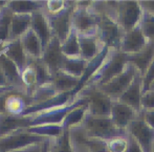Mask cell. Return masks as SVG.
Returning <instances> with one entry per match:
<instances>
[{
  "label": "cell",
  "instance_id": "8",
  "mask_svg": "<svg viewBox=\"0 0 154 152\" xmlns=\"http://www.w3.org/2000/svg\"><path fill=\"white\" fill-rule=\"evenodd\" d=\"M77 6V1H68L67 6L58 14L47 15L54 37L61 42L65 40L72 30V16Z\"/></svg>",
  "mask_w": 154,
  "mask_h": 152
},
{
  "label": "cell",
  "instance_id": "20",
  "mask_svg": "<svg viewBox=\"0 0 154 152\" xmlns=\"http://www.w3.org/2000/svg\"><path fill=\"white\" fill-rule=\"evenodd\" d=\"M81 58L90 62L102 53L105 45L99 40L97 36H79Z\"/></svg>",
  "mask_w": 154,
  "mask_h": 152
},
{
  "label": "cell",
  "instance_id": "38",
  "mask_svg": "<svg viewBox=\"0 0 154 152\" xmlns=\"http://www.w3.org/2000/svg\"><path fill=\"white\" fill-rule=\"evenodd\" d=\"M6 87H10L8 84V80H6V77L4 75L3 70H2L1 66H0V89L2 88H6Z\"/></svg>",
  "mask_w": 154,
  "mask_h": 152
},
{
  "label": "cell",
  "instance_id": "26",
  "mask_svg": "<svg viewBox=\"0 0 154 152\" xmlns=\"http://www.w3.org/2000/svg\"><path fill=\"white\" fill-rule=\"evenodd\" d=\"M48 152H72L68 129L64 128L60 134L48 138Z\"/></svg>",
  "mask_w": 154,
  "mask_h": 152
},
{
  "label": "cell",
  "instance_id": "35",
  "mask_svg": "<svg viewBox=\"0 0 154 152\" xmlns=\"http://www.w3.org/2000/svg\"><path fill=\"white\" fill-rule=\"evenodd\" d=\"M142 114L147 125L154 130V109H144Z\"/></svg>",
  "mask_w": 154,
  "mask_h": 152
},
{
  "label": "cell",
  "instance_id": "13",
  "mask_svg": "<svg viewBox=\"0 0 154 152\" xmlns=\"http://www.w3.org/2000/svg\"><path fill=\"white\" fill-rule=\"evenodd\" d=\"M0 66L6 77L8 86L16 91L27 95L26 88L21 79V71L19 70L18 66L1 51H0Z\"/></svg>",
  "mask_w": 154,
  "mask_h": 152
},
{
  "label": "cell",
  "instance_id": "36",
  "mask_svg": "<svg viewBox=\"0 0 154 152\" xmlns=\"http://www.w3.org/2000/svg\"><path fill=\"white\" fill-rule=\"evenodd\" d=\"M127 152H144L143 148L140 147V145L131 135H129V147H128Z\"/></svg>",
  "mask_w": 154,
  "mask_h": 152
},
{
  "label": "cell",
  "instance_id": "16",
  "mask_svg": "<svg viewBox=\"0 0 154 152\" xmlns=\"http://www.w3.org/2000/svg\"><path fill=\"white\" fill-rule=\"evenodd\" d=\"M142 98H143V76L137 71L132 84L126 92L120 98V101L132 107L136 112H142Z\"/></svg>",
  "mask_w": 154,
  "mask_h": 152
},
{
  "label": "cell",
  "instance_id": "40",
  "mask_svg": "<svg viewBox=\"0 0 154 152\" xmlns=\"http://www.w3.org/2000/svg\"><path fill=\"white\" fill-rule=\"evenodd\" d=\"M2 119H3V116L0 114V132H1V126H2Z\"/></svg>",
  "mask_w": 154,
  "mask_h": 152
},
{
  "label": "cell",
  "instance_id": "41",
  "mask_svg": "<svg viewBox=\"0 0 154 152\" xmlns=\"http://www.w3.org/2000/svg\"><path fill=\"white\" fill-rule=\"evenodd\" d=\"M149 90H154V82L152 84H151V86H150V88H149Z\"/></svg>",
  "mask_w": 154,
  "mask_h": 152
},
{
  "label": "cell",
  "instance_id": "1",
  "mask_svg": "<svg viewBox=\"0 0 154 152\" xmlns=\"http://www.w3.org/2000/svg\"><path fill=\"white\" fill-rule=\"evenodd\" d=\"M101 6L107 14L116 20L125 33L137 27L143 17V8L140 1L121 0V1H100Z\"/></svg>",
  "mask_w": 154,
  "mask_h": 152
},
{
  "label": "cell",
  "instance_id": "2",
  "mask_svg": "<svg viewBox=\"0 0 154 152\" xmlns=\"http://www.w3.org/2000/svg\"><path fill=\"white\" fill-rule=\"evenodd\" d=\"M92 10L97 16V37L109 49L121 51L125 32L109 14L103 10L100 1H93Z\"/></svg>",
  "mask_w": 154,
  "mask_h": 152
},
{
  "label": "cell",
  "instance_id": "10",
  "mask_svg": "<svg viewBox=\"0 0 154 152\" xmlns=\"http://www.w3.org/2000/svg\"><path fill=\"white\" fill-rule=\"evenodd\" d=\"M127 133L131 135L143 148L144 152H152L154 145V130L146 124L142 112L129 125Z\"/></svg>",
  "mask_w": 154,
  "mask_h": 152
},
{
  "label": "cell",
  "instance_id": "28",
  "mask_svg": "<svg viewBox=\"0 0 154 152\" xmlns=\"http://www.w3.org/2000/svg\"><path fill=\"white\" fill-rule=\"evenodd\" d=\"M87 113V104L78 106L77 108L72 109L67 113L65 119L63 120L62 126L65 129H70L75 126H80Z\"/></svg>",
  "mask_w": 154,
  "mask_h": 152
},
{
  "label": "cell",
  "instance_id": "6",
  "mask_svg": "<svg viewBox=\"0 0 154 152\" xmlns=\"http://www.w3.org/2000/svg\"><path fill=\"white\" fill-rule=\"evenodd\" d=\"M77 95L87 99V112L93 116L109 118L112 100L94 85H86Z\"/></svg>",
  "mask_w": 154,
  "mask_h": 152
},
{
  "label": "cell",
  "instance_id": "17",
  "mask_svg": "<svg viewBox=\"0 0 154 152\" xmlns=\"http://www.w3.org/2000/svg\"><path fill=\"white\" fill-rule=\"evenodd\" d=\"M81 80L75 77L68 75L65 71L59 70L58 73H54L51 76V79L49 81V85L53 87V89L59 95L62 93H77L79 88Z\"/></svg>",
  "mask_w": 154,
  "mask_h": 152
},
{
  "label": "cell",
  "instance_id": "5",
  "mask_svg": "<svg viewBox=\"0 0 154 152\" xmlns=\"http://www.w3.org/2000/svg\"><path fill=\"white\" fill-rule=\"evenodd\" d=\"M88 135L92 138H101L107 142L108 140L119 135H126L127 131H124L116 127L113 122L109 118L103 116H93L87 112L81 124Z\"/></svg>",
  "mask_w": 154,
  "mask_h": 152
},
{
  "label": "cell",
  "instance_id": "25",
  "mask_svg": "<svg viewBox=\"0 0 154 152\" xmlns=\"http://www.w3.org/2000/svg\"><path fill=\"white\" fill-rule=\"evenodd\" d=\"M45 1H6L8 8L14 14H34L44 10Z\"/></svg>",
  "mask_w": 154,
  "mask_h": 152
},
{
  "label": "cell",
  "instance_id": "27",
  "mask_svg": "<svg viewBox=\"0 0 154 152\" xmlns=\"http://www.w3.org/2000/svg\"><path fill=\"white\" fill-rule=\"evenodd\" d=\"M62 53L67 58L81 57L79 35L73 29L68 35V37L62 42Z\"/></svg>",
  "mask_w": 154,
  "mask_h": 152
},
{
  "label": "cell",
  "instance_id": "43",
  "mask_svg": "<svg viewBox=\"0 0 154 152\" xmlns=\"http://www.w3.org/2000/svg\"><path fill=\"white\" fill-rule=\"evenodd\" d=\"M152 152H154V145H153V149H152Z\"/></svg>",
  "mask_w": 154,
  "mask_h": 152
},
{
  "label": "cell",
  "instance_id": "3",
  "mask_svg": "<svg viewBox=\"0 0 154 152\" xmlns=\"http://www.w3.org/2000/svg\"><path fill=\"white\" fill-rule=\"evenodd\" d=\"M128 65L127 55L121 51L110 49L100 69L91 77L86 85L102 86L120 76Z\"/></svg>",
  "mask_w": 154,
  "mask_h": 152
},
{
  "label": "cell",
  "instance_id": "4",
  "mask_svg": "<svg viewBox=\"0 0 154 152\" xmlns=\"http://www.w3.org/2000/svg\"><path fill=\"white\" fill-rule=\"evenodd\" d=\"M92 5L93 1H77L72 16V29L79 36H97V16Z\"/></svg>",
  "mask_w": 154,
  "mask_h": 152
},
{
  "label": "cell",
  "instance_id": "15",
  "mask_svg": "<svg viewBox=\"0 0 154 152\" xmlns=\"http://www.w3.org/2000/svg\"><path fill=\"white\" fill-rule=\"evenodd\" d=\"M35 34L39 37L41 40V43L44 47L51 42V40L54 38L53 30H51V24H49L48 18H47L46 13L44 10L38 11L32 15V27Z\"/></svg>",
  "mask_w": 154,
  "mask_h": 152
},
{
  "label": "cell",
  "instance_id": "30",
  "mask_svg": "<svg viewBox=\"0 0 154 152\" xmlns=\"http://www.w3.org/2000/svg\"><path fill=\"white\" fill-rule=\"evenodd\" d=\"M129 147V135H119L107 141L109 152H127Z\"/></svg>",
  "mask_w": 154,
  "mask_h": 152
},
{
  "label": "cell",
  "instance_id": "9",
  "mask_svg": "<svg viewBox=\"0 0 154 152\" xmlns=\"http://www.w3.org/2000/svg\"><path fill=\"white\" fill-rule=\"evenodd\" d=\"M136 73H137V70H136L135 67L130 63H128L126 69L120 76L112 79L111 81L108 82L105 85L97 86V87L103 91L105 95H107L112 101L120 100V98L126 92V90L132 84Z\"/></svg>",
  "mask_w": 154,
  "mask_h": 152
},
{
  "label": "cell",
  "instance_id": "22",
  "mask_svg": "<svg viewBox=\"0 0 154 152\" xmlns=\"http://www.w3.org/2000/svg\"><path fill=\"white\" fill-rule=\"evenodd\" d=\"M32 14H14L11 24L10 40L21 39V37L32 27Z\"/></svg>",
  "mask_w": 154,
  "mask_h": 152
},
{
  "label": "cell",
  "instance_id": "33",
  "mask_svg": "<svg viewBox=\"0 0 154 152\" xmlns=\"http://www.w3.org/2000/svg\"><path fill=\"white\" fill-rule=\"evenodd\" d=\"M154 82V61L149 66L148 70L143 76V93L149 90L151 84Z\"/></svg>",
  "mask_w": 154,
  "mask_h": 152
},
{
  "label": "cell",
  "instance_id": "37",
  "mask_svg": "<svg viewBox=\"0 0 154 152\" xmlns=\"http://www.w3.org/2000/svg\"><path fill=\"white\" fill-rule=\"evenodd\" d=\"M140 3L145 12L150 13L154 16V0H140Z\"/></svg>",
  "mask_w": 154,
  "mask_h": 152
},
{
  "label": "cell",
  "instance_id": "12",
  "mask_svg": "<svg viewBox=\"0 0 154 152\" xmlns=\"http://www.w3.org/2000/svg\"><path fill=\"white\" fill-rule=\"evenodd\" d=\"M137 116L138 112H136L133 108L128 106L127 104L121 102L120 100L112 101L110 119L116 128L127 131L129 125L135 120Z\"/></svg>",
  "mask_w": 154,
  "mask_h": 152
},
{
  "label": "cell",
  "instance_id": "18",
  "mask_svg": "<svg viewBox=\"0 0 154 152\" xmlns=\"http://www.w3.org/2000/svg\"><path fill=\"white\" fill-rule=\"evenodd\" d=\"M127 59L128 63L133 65L136 70L142 76H144L154 61V41L149 42L148 45L140 53L134 55H127Z\"/></svg>",
  "mask_w": 154,
  "mask_h": 152
},
{
  "label": "cell",
  "instance_id": "29",
  "mask_svg": "<svg viewBox=\"0 0 154 152\" xmlns=\"http://www.w3.org/2000/svg\"><path fill=\"white\" fill-rule=\"evenodd\" d=\"M144 11V10H143ZM140 29L143 32L144 36L148 39L149 42L154 41V16L150 13L145 12L143 13L142 20L140 23Z\"/></svg>",
  "mask_w": 154,
  "mask_h": 152
},
{
  "label": "cell",
  "instance_id": "7",
  "mask_svg": "<svg viewBox=\"0 0 154 152\" xmlns=\"http://www.w3.org/2000/svg\"><path fill=\"white\" fill-rule=\"evenodd\" d=\"M68 130L72 152H109L106 141L88 135L81 125Z\"/></svg>",
  "mask_w": 154,
  "mask_h": 152
},
{
  "label": "cell",
  "instance_id": "42",
  "mask_svg": "<svg viewBox=\"0 0 154 152\" xmlns=\"http://www.w3.org/2000/svg\"><path fill=\"white\" fill-rule=\"evenodd\" d=\"M3 4H5V1H0V8H1Z\"/></svg>",
  "mask_w": 154,
  "mask_h": 152
},
{
  "label": "cell",
  "instance_id": "39",
  "mask_svg": "<svg viewBox=\"0 0 154 152\" xmlns=\"http://www.w3.org/2000/svg\"><path fill=\"white\" fill-rule=\"evenodd\" d=\"M8 89H13L12 87H6V88H2V89H0V93H2L3 91H5V90H8ZM15 90V89H14Z\"/></svg>",
  "mask_w": 154,
  "mask_h": 152
},
{
  "label": "cell",
  "instance_id": "21",
  "mask_svg": "<svg viewBox=\"0 0 154 152\" xmlns=\"http://www.w3.org/2000/svg\"><path fill=\"white\" fill-rule=\"evenodd\" d=\"M21 44L26 54L27 58L31 59H40L43 54V45L39 37L35 34L32 29H29L21 37Z\"/></svg>",
  "mask_w": 154,
  "mask_h": 152
},
{
  "label": "cell",
  "instance_id": "11",
  "mask_svg": "<svg viewBox=\"0 0 154 152\" xmlns=\"http://www.w3.org/2000/svg\"><path fill=\"white\" fill-rule=\"evenodd\" d=\"M40 59L47 67L51 76L61 70L65 60V56L62 53L61 41L56 37H54L51 40V42L44 47Z\"/></svg>",
  "mask_w": 154,
  "mask_h": 152
},
{
  "label": "cell",
  "instance_id": "14",
  "mask_svg": "<svg viewBox=\"0 0 154 152\" xmlns=\"http://www.w3.org/2000/svg\"><path fill=\"white\" fill-rule=\"evenodd\" d=\"M148 39L144 36L140 26H137L130 32L125 33L121 51L126 55H134L142 51L148 45Z\"/></svg>",
  "mask_w": 154,
  "mask_h": 152
},
{
  "label": "cell",
  "instance_id": "24",
  "mask_svg": "<svg viewBox=\"0 0 154 152\" xmlns=\"http://www.w3.org/2000/svg\"><path fill=\"white\" fill-rule=\"evenodd\" d=\"M87 65H88L87 61L82 59L81 57H77V58L65 57L61 70L81 80L84 77V75H85Z\"/></svg>",
  "mask_w": 154,
  "mask_h": 152
},
{
  "label": "cell",
  "instance_id": "34",
  "mask_svg": "<svg viewBox=\"0 0 154 152\" xmlns=\"http://www.w3.org/2000/svg\"><path fill=\"white\" fill-rule=\"evenodd\" d=\"M142 107L144 109H154V90H148L143 93Z\"/></svg>",
  "mask_w": 154,
  "mask_h": 152
},
{
  "label": "cell",
  "instance_id": "32",
  "mask_svg": "<svg viewBox=\"0 0 154 152\" xmlns=\"http://www.w3.org/2000/svg\"><path fill=\"white\" fill-rule=\"evenodd\" d=\"M48 138L41 142H37L34 144L27 145V146L21 147V148L15 149V150H11L8 152H46L48 148Z\"/></svg>",
  "mask_w": 154,
  "mask_h": 152
},
{
  "label": "cell",
  "instance_id": "44",
  "mask_svg": "<svg viewBox=\"0 0 154 152\" xmlns=\"http://www.w3.org/2000/svg\"><path fill=\"white\" fill-rule=\"evenodd\" d=\"M0 152H1V151H0Z\"/></svg>",
  "mask_w": 154,
  "mask_h": 152
},
{
  "label": "cell",
  "instance_id": "31",
  "mask_svg": "<svg viewBox=\"0 0 154 152\" xmlns=\"http://www.w3.org/2000/svg\"><path fill=\"white\" fill-rule=\"evenodd\" d=\"M67 4H68V1H64V0H49V1H45L44 12L47 15L58 14V13H60L66 8Z\"/></svg>",
  "mask_w": 154,
  "mask_h": 152
},
{
  "label": "cell",
  "instance_id": "19",
  "mask_svg": "<svg viewBox=\"0 0 154 152\" xmlns=\"http://www.w3.org/2000/svg\"><path fill=\"white\" fill-rule=\"evenodd\" d=\"M0 51L3 53L10 60H12L18 66L19 70L22 73V70L26 66L29 58H27L26 54L23 49L20 39L8 41Z\"/></svg>",
  "mask_w": 154,
  "mask_h": 152
},
{
  "label": "cell",
  "instance_id": "23",
  "mask_svg": "<svg viewBox=\"0 0 154 152\" xmlns=\"http://www.w3.org/2000/svg\"><path fill=\"white\" fill-rule=\"evenodd\" d=\"M14 13L5 4L0 8V51L3 48L5 43L10 41L11 24H12Z\"/></svg>",
  "mask_w": 154,
  "mask_h": 152
}]
</instances>
